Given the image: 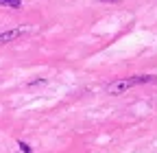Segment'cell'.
<instances>
[{
	"mask_svg": "<svg viewBox=\"0 0 157 153\" xmlns=\"http://www.w3.org/2000/svg\"><path fill=\"white\" fill-rule=\"evenodd\" d=\"M101 2H118V0H101Z\"/></svg>",
	"mask_w": 157,
	"mask_h": 153,
	"instance_id": "obj_5",
	"label": "cell"
},
{
	"mask_svg": "<svg viewBox=\"0 0 157 153\" xmlns=\"http://www.w3.org/2000/svg\"><path fill=\"white\" fill-rule=\"evenodd\" d=\"M0 7H9V9H20L22 0H0Z\"/></svg>",
	"mask_w": 157,
	"mask_h": 153,
	"instance_id": "obj_3",
	"label": "cell"
},
{
	"mask_svg": "<svg viewBox=\"0 0 157 153\" xmlns=\"http://www.w3.org/2000/svg\"><path fill=\"white\" fill-rule=\"evenodd\" d=\"M157 81L153 74H135V76H124V79H116L107 85L109 94H124L127 90L135 88V85H142V83H153Z\"/></svg>",
	"mask_w": 157,
	"mask_h": 153,
	"instance_id": "obj_1",
	"label": "cell"
},
{
	"mask_svg": "<svg viewBox=\"0 0 157 153\" xmlns=\"http://www.w3.org/2000/svg\"><path fill=\"white\" fill-rule=\"evenodd\" d=\"M20 149H22L24 153H31V149H29V144H24V142H20Z\"/></svg>",
	"mask_w": 157,
	"mask_h": 153,
	"instance_id": "obj_4",
	"label": "cell"
},
{
	"mask_svg": "<svg viewBox=\"0 0 157 153\" xmlns=\"http://www.w3.org/2000/svg\"><path fill=\"white\" fill-rule=\"evenodd\" d=\"M24 26H20V29H11V31H5V33H0V46H5L13 40H17V37H22L24 35Z\"/></svg>",
	"mask_w": 157,
	"mask_h": 153,
	"instance_id": "obj_2",
	"label": "cell"
}]
</instances>
